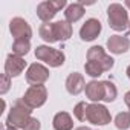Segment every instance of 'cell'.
<instances>
[{
  "mask_svg": "<svg viewBox=\"0 0 130 130\" xmlns=\"http://www.w3.org/2000/svg\"><path fill=\"white\" fill-rule=\"evenodd\" d=\"M31 113H32V109L28 107L22 98L17 100L15 104L11 107V110L8 113L6 127H14V128H19V130H25V127L28 125V122L32 118Z\"/></svg>",
  "mask_w": 130,
  "mask_h": 130,
  "instance_id": "cell-1",
  "label": "cell"
},
{
  "mask_svg": "<svg viewBox=\"0 0 130 130\" xmlns=\"http://www.w3.org/2000/svg\"><path fill=\"white\" fill-rule=\"evenodd\" d=\"M107 20H109V26L116 32H124L128 28V23H130L127 9L121 3H110L109 5Z\"/></svg>",
  "mask_w": 130,
  "mask_h": 130,
  "instance_id": "cell-2",
  "label": "cell"
},
{
  "mask_svg": "<svg viewBox=\"0 0 130 130\" xmlns=\"http://www.w3.org/2000/svg\"><path fill=\"white\" fill-rule=\"evenodd\" d=\"M35 58L46 63L49 68H60L64 64V54L55 47H51V46H46V44H41V46H37L35 49Z\"/></svg>",
  "mask_w": 130,
  "mask_h": 130,
  "instance_id": "cell-3",
  "label": "cell"
},
{
  "mask_svg": "<svg viewBox=\"0 0 130 130\" xmlns=\"http://www.w3.org/2000/svg\"><path fill=\"white\" fill-rule=\"evenodd\" d=\"M86 121L90 122L92 125H107L112 121V115L106 106L100 103H92V104H87Z\"/></svg>",
  "mask_w": 130,
  "mask_h": 130,
  "instance_id": "cell-4",
  "label": "cell"
},
{
  "mask_svg": "<svg viewBox=\"0 0 130 130\" xmlns=\"http://www.w3.org/2000/svg\"><path fill=\"white\" fill-rule=\"evenodd\" d=\"M22 100H23L25 104H26L28 107H31L32 110H34V109H38V107H41V106L46 103V100H47V89H46L43 84H40V86H31V87L25 92V95H23Z\"/></svg>",
  "mask_w": 130,
  "mask_h": 130,
  "instance_id": "cell-5",
  "label": "cell"
},
{
  "mask_svg": "<svg viewBox=\"0 0 130 130\" xmlns=\"http://www.w3.org/2000/svg\"><path fill=\"white\" fill-rule=\"evenodd\" d=\"M64 6H68L66 0H57V2H54V0H46V2H41L38 3L37 6V15L41 22L44 23H49L60 9H63Z\"/></svg>",
  "mask_w": 130,
  "mask_h": 130,
  "instance_id": "cell-6",
  "label": "cell"
},
{
  "mask_svg": "<svg viewBox=\"0 0 130 130\" xmlns=\"http://www.w3.org/2000/svg\"><path fill=\"white\" fill-rule=\"evenodd\" d=\"M49 80V69L40 63H32L26 71V81L31 86L44 84Z\"/></svg>",
  "mask_w": 130,
  "mask_h": 130,
  "instance_id": "cell-7",
  "label": "cell"
},
{
  "mask_svg": "<svg viewBox=\"0 0 130 130\" xmlns=\"http://www.w3.org/2000/svg\"><path fill=\"white\" fill-rule=\"evenodd\" d=\"M9 31L14 37V40H29L32 37V28L31 25L22 19V17H14L9 22Z\"/></svg>",
  "mask_w": 130,
  "mask_h": 130,
  "instance_id": "cell-8",
  "label": "cell"
},
{
  "mask_svg": "<svg viewBox=\"0 0 130 130\" xmlns=\"http://www.w3.org/2000/svg\"><path fill=\"white\" fill-rule=\"evenodd\" d=\"M87 61H95L98 63L100 66L107 72L113 68L115 64V60L106 54V51L101 47V46H92L89 51H87Z\"/></svg>",
  "mask_w": 130,
  "mask_h": 130,
  "instance_id": "cell-9",
  "label": "cell"
},
{
  "mask_svg": "<svg viewBox=\"0 0 130 130\" xmlns=\"http://www.w3.org/2000/svg\"><path fill=\"white\" fill-rule=\"evenodd\" d=\"M101 22L98 19H87L80 29V37L83 41H93L101 34Z\"/></svg>",
  "mask_w": 130,
  "mask_h": 130,
  "instance_id": "cell-10",
  "label": "cell"
},
{
  "mask_svg": "<svg viewBox=\"0 0 130 130\" xmlns=\"http://www.w3.org/2000/svg\"><path fill=\"white\" fill-rule=\"evenodd\" d=\"M26 68V61L23 57H19L15 54H9L5 61V74L12 77H19Z\"/></svg>",
  "mask_w": 130,
  "mask_h": 130,
  "instance_id": "cell-11",
  "label": "cell"
},
{
  "mask_svg": "<svg viewBox=\"0 0 130 130\" xmlns=\"http://www.w3.org/2000/svg\"><path fill=\"white\" fill-rule=\"evenodd\" d=\"M51 26H52V35L55 41H66L72 37V25L68 23L66 20L51 23Z\"/></svg>",
  "mask_w": 130,
  "mask_h": 130,
  "instance_id": "cell-12",
  "label": "cell"
},
{
  "mask_svg": "<svg viewBox=\"0 0 130 130\" xmlns=\"http://www.w3.org/2000/svg\"><path fill=\"white\" fill-rule=\"evenodd\" d=\"M107 49L115 55H121L130 49V40L124 35H112L107 40Z\"/></svg>",
  "mask_w": 130,
  "mask_h": 130,
  "instance_id": "cell-13",
  "label": "cell"
},
{
  "mask_svg": "<svg viewBox=\"0 0 130 130\" xmlns=\"http://www.w3.org/2000/svg\"><path fill=\"white\" fill-rule=\"evenodd\" d=\"M86 89V81L84 77L78 72H72L66 78V90L71 95H80Z\"/></svg>",
  "mask_w": 130,
  "mask_h": 130,
  "instance_id": "cell-14",
  "label": "cell"
},
{
  "mask_svg": "<svg viewBox=\"0 0 130 130\" xmlns=\"http://www.w3.org/2000/svg\"><path fill=\"white\" fill-rule=\"evenodd\" d=\"M86 96L87 100H90L92 103H100V101H104V86H103V81H96V80H92L86 84Z\"/></svg>",
  "mask_w": 130,
  "mask_h": 130,
  "instance_id": "cell-15",
  "label": "cell"
},
{
  "mask_svg": "<svg viewBox=\"0 0 130 130\" xmlns=\"http://www.w3.org/2000/svg\"><path fill=\"white\" fill-rule=\"evenodd\" d=\"M84 6L80 3V2H77V3H71V5H68L66 6V9H64V19H66V22L68 23H75V22H78L80 19H83V15H84Z\"/></svg>",
  "mask_w": 130,
  "mask_h": 130,
  "instance_id": "cell-16",
  "label": "cell"
},
{
  "mask_svg": "<svg viewBox=\"0 0 130 130\" xmlns=\"http://www.w3.org/2000/svg\"><path fill=\"white\" fill-rule=\"evenodd\" d=\"M52 125L55 130H72L74 121L68 112H58V113H55V116L52 119Z\"/></svg>",
  "mask_w": 130,
  "mask_h": 130,
  "instance_id": "cell-17",
  "label": "cell"
},
{
  "mask_svg": "<svg viewBox=\"0 0 130 130\" xmlns=\"http://www.w3.org/2000/svg\"><path fill=\"white\" fill-rule=\"evenodd\" d=\"M31 51V41L29 40H14L12 43V54L19 57H25Z\"/></svg>",
  "mask_w": 130,
  "mask_h": 130,
  "instance_id": "cell-18",
  "label": "cell"
},
{
  "mask_svg": "<svg viewBox=\"0 0 130 130\" xmlns=\"http://www.w3.org/2000/svg\"><path fill=\"white\" fill-rule=\"evenodd\" d=\"M103 86H104V101H106V103L115 101L116 96H118V89H116V86H115L112 81H103Z\"/></svg>",
  "mask_w": 130,
  "mask_h": 130,
  "instance_id": "cell-19",
  "label": "cell"
},
{
  "mask_svg": "<svg viewBox=\"0 0 130 130\" xmlns=\"http://www.w3.org/2000/svg\"><path fill=\"white\" fill-rule=\"evenodd\" d=\"M84 71H86V75H89V77H92V78H98L100 75H103V74L106 72V71L100 66V64L95 63V61H86Z\"/></svg>",
  "mask_w": 130,
  "mask_h": 130,
  "instance_id": "cell-20",
  "label": "cell"
},
{
  "mask_svg": "<svg viewBox=\"0 0 130 130\" xmlns=\"http://www.w3.org/2000/svg\"><path fill=\"white\" fill-rule=\"evenodd\" d=\"M115 127L118 130H127L130 127V112H119L115 116Z\"/></svg>",
  "mask_w": 130,
  "mask_h": 130,
  "instance_id": "cell-21",
  "label": "cell"
},
{
  "mask_svg": "<svg viewBox=\"0 0 130 130\" xmlns=\"http://www.w3.org/2000/svg\"><path fill=\"white\" fill-rule=\"evenodd\" d=\"M38 34H40V37H41L46 43H49V44L55 43L54 35H52V26H51V23H43V25L40 26V29H38Z\"/></svg>",
  "mask_w": 130,
  "mask_h": 130,
  "instance_id": "cell-22",
  "label": "cell"
},
{
  "mask_svg": "<svg viewBox=\"0 0 130 130\" xmlns=\"http://www.w3.org/2000/svg\"><path fill=\"white\" fill-rule=\"evenodd\" d=\"M86 110H87V104L84 101H80L75 107H74V115L78 121H86Z\"/></svg>",
  "mask_w": 130,
  "mask_h": 130,
  "instance_id": "cell-23",
  "label": "cell"
},
{
  "mask_svg": "<svg viewBox=\"0 0 130 130\" xmlns=\"http://www.w3.org/2000/svg\"><path fill=\"white\" fill-rule=\"evenodd\" d=\"M9 86H11V77L6 75V74H2V87H0V93L5 95L9 90Z\"/></svg>",
  "mask_w": 130,
  "mask_h": 130,
  "instance_id": "cell-24",
  "label": "cell"
},
{
  "mask_svg": "<svg viewBox=\"0 0 130 130\" xmlns=\"http://www.w3.org/2000/svg\"><path fill=\"white\" fill-rule=\"evenodd\" d=\"M41 128V124H40V121L37 119V118H31V121L28 122V125L25 127V130H40Z\"/></svg>",
  "mask_w": 130,
  "mask_h": 130,
  "instance_id": "cell-25",
  "label": "cell"
},
{
  "mask_svg": "<svg viewBox=\"0 0 130 130\" xmlns=\"http://www.w3.org/2000/svg\"><path fill=\"white\" fill-rule=\"evenodd\" d=\"M124 103H125V106L128 107V110H130V90L124 95Z\"/></svg>",
  "mask_w": 130,
  "mask_h": 130,
  "instance_id": "cell-26",
  "label": "cell"
},
{
  "mask_svg": "<svg viewBox=\"0 0 130 130\" xmlns=\"http://www.w3.org/2000/svg\"><path fill=\"white\" fill-rule=\"evenodd\" d=\"M74 130H93V128H90V127H77V128H74Z\"/></svg>",
  "mask_w": 130,
  "mask_h": 130,
  "instance_id": "cell-27",
  "label": "cell"
},
{
  "mask_svg": "<svg viewBox=\"0 0 130 130\" xmlns=\"http://www.w3.org/2000/svg\"><path fill=\"white\" fill-rule=\"evenodd\" d=\"M125 74H127V77H128V80H130V64L127 66V71H125Z\"/></svg>",
  "mask_w": 130,
  "mask_h": 130,
  "instance_id": "cell-28",
  "label": "cell"
},
{
  "mask_svg": "<svg viewBox=\"0 0 130 130\" xmlns=\"http://www.w3.org/2000/svg\"><path fill=\"white\" fill-rule=\"evenodd\" d=\"M124 5H125L128 9H130V0H125V2H124Z\"/></svg>",
  "mask_w": 130,
  "mask_h": 130,
  "instance_id": "cell-29",
  "label": "cell"
},
{
  "mask_svg": "<svg viewBox=\"0 0 130 130\" xmlns=\"http://www.w3.org/2000/svg\"><path fill=\"white\" fill-rule=\"evenodd\" d=\"M5 130H19V128H14V127H6Z\"/></svg>",
  "mask_w": 130,
  "mask_h": 130,
  "instance_id": "cell-30",
  "label": "cell"
},
{
  "mask_svg": "<svg viewBox=\"0 0 130 130\" xmlns=\"http://www.w3.org/2000/svg\"><path fill=\"white\" fill-rule=\"evenodd\" d=\"M128 31H130V23H128Z\"/></svg>",
  "mask_w": 130,
  "mask_h": 130,
  "instance_id": "cell-31",
  "label": "cell"
}]
</instances>
